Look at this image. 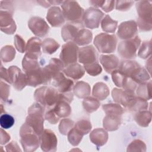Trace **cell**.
<instances>
[{
    "label": "cell",
    "mask_w": 152,
    "mask_h": 152,
    "mask_svg": "<svg viewBox=\"0 0 152 152\" xmlns=\"http://www.w3.org/2000/svg\"><path fill=\"white\" fill-rule=\"evenodd\" d=\"M34 97L45 109L53 108L60 100V93L53 87L42 86L36 90Z\"/></svg>",
    "instance_id": "cell-1"
},
{
    "label": "cell",
    "mask_w": 152,
    "mask_h": 152,
    "mask_svg": "<svg viewBox=\"0 0 152 152\" xmlns=\"http://www.w3.org/2000/svg\"><path fill=\"white\" fill-rule=\"evenodd\" d=\"M45 108L36 102L28 109V115L26 118V123L30 125L39 136L44 130Z\"/></svg>",
    "instance_id": "cell-2"
},
{
    "label": "cell",
    "mask_w": 152,
    "mask_h": 152,
    "mask_svg": "<svg viewBox=\"0 0 152 152\" xmlns=\"http://www.w3.org/2000/svg\"><path fill=\"white\" fill-rule=\"evenodd\" d=\"M138 14L137 25L140 31H148L152 28V8L151 2L140 1L136 3Z\"/></svg>",
    "instance_id": "cell-3"
},
{
    "label": "cell",
    "mask_w": 152,
    "mask_h": 152,
    "mask_svg": "<svg viewBox=\"0 0 152 152\" xmlns=\"http://www.w3.org/2000/svg\"><path fill=\"white\" fill-rule=\"evenodd\" d=\"M20 142L24 151H34L39 147L40 145L39 136L26 122L20 128Z\"/></svg>",
    "instance_id": "cell-4"
},
{
    "label": "cell",
    "mask_w": 152,
    "mask_h": 152,
    "mask_svg": "<svg viewBox=\"0 0 152 152\" xmlns=\"http://www.w3.org/2000/svg\"><path fill=\"white\" fill-rule=\"evenodd\" d=\"M61 7L65 20L73 23L82 22L84 10L77 1H64Z\"/></svg>",
    "instance_id": "cell-5"
},
{
    "label": "cell",
    "mask_w": 152,
    "mask_h": 152,
    "mask_svg": "<svg viewBox=\"0 0 152 152\" xmlns=\"http://www.w3.org/2000/svg\"><path fill=\"white\" fill-rule=\"evenodd\" d=\"M117 42L116 36L114 34L101 33L95 36L93 42L99 52L110 53L115 52Z\"/></svg>",
    "instance_id": "cell-6"
},
{
    "label": "cell",
    "mask_w": 152,
    "mask_h": 152,
    "mask_svg": "<svg viewBox=\"0 0 152 152\" xmlns=\"http://www.w3.org/2000/svg\"><path fill=\"white\" fill-rule=\"evenodd\" d=\"M140 38L135 37L121 42L118 46V52L121 57L126 59H134L137 56V51L141 44Z\"/></svg>",
    "instance_id": "cell-7"
},
{
    "label": "cell",
    "mask_w": 152,
    "mask_h": 152,
    "mask_svg": "<svg viewBox=\"0 0 152 152\" xmlns=\"http://www.w3.org/2000/svg\"><path fill=\"white\" fill-rule=\"evenodd\" d=\"M78 46L74 42H68L64 44L59 55V59L65 66L77 62L78 59Z\"/></svg>",
    "instance_id": "cell-8"
},
{
    "label": "cell",
    "mask_w": 152,
    "mask_h": 152,
    "mask_svg": "<svg viewBox=\"0 0 152 152\" xmlns=\"http://www.w3.org/2000/svg\"><path fill=\"white\" fill-rule=\"evenodd\" d=\"M104 15V12L101 10L94 7H90L84 11L83 21L87 28H97L99 27Z\"/></svg>",
    "instance_id": "cell-9"
},
{
    "label": "cell",
    "mask_w": 152,
    "mask_h": 152,
    "mask_svg": "<svg viewBox=\"0 0 152 152\" xmlns=\"http://www.w3.org/2000/svg\"><path fill=\"white\" fill-rule=\"evenodd\" d=\"M40 145L42 150L45 152H54L56 151L58 140L55 133L49 129H45L39 135Z\"/></svg>",
    "instance_id": "cell-10"
},
{
    "label": "cell",
    "mask_w": 152,
    "mask_h": 152,
    "mask_svg": "<svg viewBox=\"0 0 152 152\" xmlns=\"http://www.w3.org/2000/svg\"><path fill=\"white\" fill-rule=\"evenodd\" d=\"M25 74L27 76V86H28L36 87L40 85H46L50 82L44 68L40 67Z\"/></svg>",
    "instance_id": "cell-11"
},
{
    "label": "cell",
    "mask_w": 152,
    "mask_h": 152,
    "mask_svg": "<svg viewBox=\"0 0 152 152\" xmlns=\"http://www.w3.org/2000/svg\"><path fill=\"white\" fill-rule=\"evenodd\" d=\"M8 72L11 83L17 90L21 91L27 86V76L18 67L11 66L8 68Z\"/></svg>",
    "instance_id": "cell-12"
},
{
    "label": "cell",
    "mask_w": 152,
    "mask_h": 152,
    "mask_svg": "<svg viewBox=\"0 0 152 152\" xmlns=\"http://www.w3.org/2000/svg\"><path fill=\"white\" fill-rule=\"evenodd\" d=\"M28 26L32 33L39 37H43L49 31V26L46 21L40 17H32L28 21Z\"/></svg>",
    "instance_id": "cell-13"
},
{
    "label": "cell",
    "mask_w": 152,
    "mask_h": 152,
    "mask_svg": "<svg viewBox=\"0 0 152 152\" xmlns=\"http://www.w3.org/2000/svg\"><path fill=\"white\" fill-rule=\"evenodd\" d=\"M137 25L135 21L129 20L121 23L118 28L117 36L122 40H128L137 36Z\"/></svg>",
    "instance_id": "cell-14"
},
{
    "label": "cell",
    "mask_w": 152,
    "mask_h": 152,
    "mask_svg": "<svg viewBox=\"0 0 152 152\" xmlns=\"http://www.w3.org/2000/svg\"><path fill=\"white\" fill-rule=\"evenodd\" d=\"M78 59L83 65H88L98 62V54L92 45L81 48L78 50Z\"/></svg>",
    "instance_id": "cell-15"
},
{
    "label": "cell",
    "mask_w": 152,
    "mask_h": 152,
    "mask_svg": "<svg viewBox=\"0 0 152 152\" xmlns=\"http://www.w3.org/2000/svg\"><path fill=\"white\" fill-rule=\"evenodd\" d=\"M13 13L0 10V27L1 30L7 34H12L16 31L17 26L12 18Z\"/></svg>",
    "instance_id": "cell-16"
},
{
    "label": "cell",
    "mask_w": 152,
    "mask_h": 152,
    "mask_svg": "<svg viewBox=\"0 0 152 152\" xmlns=\"http://www.w3.org/2000/svg\"><path fill=\"white\" fill-rule=\"evenodd\" d=\"M52 85L59 93L70 92L73 89L74 82L72 80L66 78L64 72H59L52 80Z\"/></svg>",
    "instance_id": "cell-17"
},
{
    "label": "cell",
    "mask_w": 152,
    "mask_h": 152,
    "mask_svg": "<svg viewBox=\"0 0 152 152\" xmlns=\"http://www.w3.org/2000/svg\"><path fill=\"white\" fill-rule=\"evenodd\" d=\"M83 28L82 22L66 23L61 28L62 38L64 42H72L79 30Z\"/></svg>",
    "instance_id": "cell-18"
},
{
    "label": "cell",
    "mask_w": 152,
    "mask_h": 152,
    "mask_svg": "<svg viewBox=\"0 0 152 152\" xmlns=\"http://www.w3.org/2000/svg\"><path fill=\"white\" fill-rule=\"evenodd\" d=\"M46 18L48 23L53 27H61L65 21L62 10L58 6L50 7L47 12Z\"/></svg>",
    "instance_id": "cell-19"
},
{
    "label": "cell",
    "mask_w": 152,
    "mask_h": 152,
    "mask_svg": "<svg viewBox=\"0 0 152 152\" xmlns=\"http://www.w3.org/2000/svg\"><path fill=\"white\" fill-rule=\"evenodd\" d=\"M42 41L36 37H32L28 40L26 44V55L27 56L38 59L42 55Z\"/></svg>",
    "instance_id": "cell-20"
},
{
    "label": "cell",
    "mask_w": 152,
    "mask_h": 152,
    "mask_svg": "<svg viewBox=\"0 0 152 152\" xmlns=\"http://www.w3.org/2000/svg\"><path fill=\"white\" fill-rule=\"evenodd\" d=\"M64 67L65 65L60 59L53 58L50 59L49 64L43 68L51 81L53 78L64 70Z\"/></svg>",
    "instance_id": "cell-21"
},
{
    "label": "cell",
    "mask_w": 152,
    "mask_h": 152,
    "mask_svg": "<svg viewBox=\"0 0 152 152\" xmlns=\"http://www.w3.org/2000/svg\"><path fill=\"white\" fill-rule=\"evenodd\" d=\"M99 59L104 69L109 74L119 68V60L115 55H101Z\"/></svg>",
    "instance_id": "cell-22"
},
{
    "label": "cell",
    "mask_w": 152,
    "mask_h": 152,
    "mask_svg": "<svg viewBox=\"0 0 152 152\" xmlns=\"http://www.w3.org/2000/svg\"><path fill=\"white\" fill-rule=\"evenodd\" d=\"M134 96L135 95L129 93L124 89L118 88H114L112 91V96L113 100L125 107L128 106Z\"/></svg>",
    "instance_id": "cell-23"
},
{
    "label": "cell",
    "mask_w": 152,
    "mask_h": 152,
    "mask_svg": "<svg viewBox=\"0 0 152 152\" xmlns=\"http://www.w3.org/2000/svg\"><path fill=\"white\" fill-rule=\"evenodd\" d=\"M108 133L103 128H96L90 134V139L93 144L99 147L104 145L108 140Z\"/></svg>",
    "instance_id": "cell-24"
},
{
    "label": "cell",
    "mask_w": 152,
    "mask_h": 152,
    "mask_svg": "<svg viewBox=\"0 0 152 152\" xmlns=\"http://www.w3.org/2000/svg\"><path fill=\"white\" fill-rule=\"evenodd\" d=\"M63 72L66 77L74 80H78L84 76L85 69L83 66L75 62L66 66L64 69Z\"/></svg>",
    "instance_id": "cell-25"
},
{
    "label": "cell",
    "mask_w": 152,
    "mask_h": 152,
    "mask_svg": "<svg viewBox=\"0 0 152 152\" xmlns=\"http://www.w3.org/2000/svg\"><path fill=\"white\" fill-rule=\"evenodd\" d=\"M121 123V116L112 115H106L103 120V126L108 131L117 130Z\"/></svg>",
    "instance_id": "cell-26"
},
{
    "label": "cell",
    "mask_w": 152,
    "mask_h": 152,
    "mask_svg": "<svg viewBox=\"0 0 152 152\" xmlns=\"http://www.w3.org/2000/svg\"><path fill=\"white\" fill-rule=\"evenodd\" d=\"M129 77L138 84H141L147 82L150 79V75L145 68L140 66L133 70Z\"/></svg>",
    "instance_id": "cell-27"
},
{
    "label": "cell",
    "mask_w": 152,
    "mask_h": 152,
    "mask_svg": "<svg viewBox=\"0 0 152 152\" xmlns=\"http://www.w3.org/2000/svg\"><path fill=\"white\" fill-rule=\"evenodd\" d=\"M92 39V32L90 30L83 28L79 30L72 42L78 46H84L90 43Z\"/></svg>",
    "instance_id": "cell-28"
},
{
    "label": "cell",
    "mask_w": 152,
    "mask_h": 152,
    "mask_svg": "<svg viewBox=\"0 0 152 152\" xmlns=\"http://www.w3.org/2000/svg\"><path fill=\"white\" fill-rule=\"evenodd\" d=\"M109 88L107 86L102 82L96 83L93 88L92 95L99 100H103L109 95Z\"/></svg>",
    "instance_id": "cell-29"
},
{
    "label": "cell",
    "mask_w": 152,
    "mask_h": 152,
    "mask_svg": "<svg viewBox=\"0 0 152 152\" xmlns=\"http://www.w3.org/2000/svg\"><path fill=\"white\" fill-rule=\"evenodd\" d=\"M53 109L59 118L68 117L72 112L69 103L64 100H59L53 107Z\"/></svg>",
    "instance_id": "cell-30"
},
{
    "label": "cell",
    "mask_w": 152,
    "mask_h": 152,
    "mask_svg": "<svg viewBox=\"0 0 152 152\" xmlns=\"http://www.w3.org/2000/svg\"><path fill=\"white\" fill-rule=\"evenodd\" d=\"M74 94L80 99H84L91 93V87L90 85L84 81H78L73 87Z\"/></svg>",
    "instance_id": "cell-31"
},
{
    "label": "cell",
    "mask_w": 152,
    "mask_h": 152,
    "mask_svg": "<svg viewBox=\"0 0 152 152\" xmlns=\"http://www.w3.org/2000/svg\"><path fill=\"white\" fill-rule=\"evenodd\" d=\"M148 107V102L147 100L140 98L137 96H134L132 100L126 107L130 111L138 112L147 109Z\"/></svg>",
    "instance_id": "cell-32"
},
{
    "label": "cell",
    "mask_w": 152,
    "mask_h": 152,
    "mask_svg": "<svg viewBox=\"0 0 152 152\" xmlns=\"http://www.w3.org/2000/svg\"><path fill=\"white\" fill-rule=\"evenodd\" d=\"M135 91L137 96L147 101L150 100L151 99V81H149L139 84Z\"/></svg>",
    "instance_id": "cell-33"
},
{
    "label": "cell",
    "mask_w": 152,
    "mask_h": 152,
    "mask_svg": "<svg viewBox=\"0 0 152 152\" xmlns=\"http://www.w3.org/2000/svg\"><path fill=\"white\" fill-rule=\"evenodd\" d=\"M134 120L140 126L147 127L151 120V112L144 110L138 111L134 116Z\"/></svg>",
    "instance_id": "cell-34"
},
{
    "label": "cell",
    "mask_w": 152,
    "mask_h": 152,
    "mask_svg": "<svg viewBox=\"0 0 152 152\" xmlns=\"http://www.w3.org/2000/svg\"><path fill=\"white\" fill-rule=\"evenodd\" d=\"M59 46L60 45L52 38H46L42 42V52L47 54L54 53Z\"/></svg>",
    "instance_id": "cell-35"
},
{
    "label": "cell",
    "mask_w": 152,
    "mask_h": 152,
    "mask_svg": "<svg viewBox=\"0 0 152 152\" xmlns=\"http://www.w3.org/2000/svg\"><path fill=\"white\" fill-rule=\"evenodd\" d=\"M118 26V21L111 18L109 15H106L101 21V27L105 33H114Z\"/></svg>",
    "instance_id": "cell-36"
},
{
    "label": "cell",
    "mask_w": 152,
    "mask_h": 152,
    "mask_svg": "<svg viewBox=\"0 0 152 152\" xmlns=\"http://www.w3.org/2000/svg\"><path fill=\"white\" fill-rule=\"evenodd\" d=\"M15 50L11 45H6L2 47L0 51V57L2 62L7 63L12 61L15 56Z\"/></svg>",
    "instance_id": "cell-37"
},
{
    "label": "cell",
    "mask_w": 152,
    "mask_h": 152,
    "mask_svg": "<svg viewBox=\"0 0 152 152\" xmlns=\"http://www.w3.org/2000/svg\"><path fill=\"white\" fill-rule=\"evenodd\" d=\"M100 103L99 100L94 97H87L83 101V106L87 113H92L97 110L100 107Z\"/></svg>",
    "instance_id": "cell-38"
},
{
    "label": "cell",
    "mask_w": 152,
    "mask_h": 152,
    "mask_svg": "<svg viewBox=\"0 0 152 152\" xmlns=\"http://www.w3.org/2000/svg\"><path fill=\"white\" fill-rule=\"evenodd\" d=\"M22 66L24 73L30 72L41 67L38 59L30 58L26 55H24L22 61Z\"/></svg>",
    "instance_id": "cell-39"
},
{
    "label": "cell",
    "mask_w": 152,
    "mask_h": 152,
    "mask_svg": "<svg viewBox=\"0 0 152 152\" xmlns=\"http://www.w3.org/2000/svg\"><path fill=\"white\" fill-rule=\"evenodd\" d=\"M102 109L106 115H112L121 116L124 113L123 107L119 103H107L102 106Z\"/></svg>",
    "instance_id": "cell-40"
},
{
    "label": "cell",
    "mask_w": 152,
    "mask_h": 152,
    "mask_svg": "<svg viewBox=\"0 0 152 152\" xmlns=\"http://www.w3.org/2000/svg\"><path fill=\"white\" fill-rule=\"evenodd\" d=\"M89 2L96 8H101L106 12L112 11L115 5V1L91 0Z\"/></svg>",
    "instance_id": "cell-41"
},
{
    "label": "cell",
    "mask_w": 152,
    "mask_h": 152,
    "mask_svg": "<svg viewBox=\"0 0 152 152\" xmlns=\"http://www.w3.org/2000/svg\"><path fill=\"white\" fill-rule=\"evenodd\" d=\"M140 66V64H138L136 61L132 60H125L122 61L119 65V69L125 75L129 77L133 70Z\"/></svg>",
    "instance_id": "cell-42"
},
{
    "label": "cell",
    "mask_w": 152,
    "mask_h": 152,
    "mask_svg": "<svg viewBox=\"0 0 152 152\" xmlns=\"http://www.w3.org/2000/svg\"><path fill=\"white\" fill-rule=\"evenodd\" d=\"M74 127L75 129L83 136L89 133L92 128V125L88 120L81 119L77 121Z\"/></svg>",
    "instance_id": "cell-43"
},
{
    "label": "cell",
    "mask_w": 152,
    "mask_h": 152,
    "mask_svg": "<svg viewBox=\"0 0 152 152\" xmlns=\"http://www.w3.org/2000/svg\"><path fill=\"white\" fill-rule=\"evenodd\" d=\"M68 140L73 146L78 145L81 141L83 135L79 133L74 127H73L67 134Z\"/></svg>",
    "instance_id": "cell-44"
},
{
    "label": "cell",
    "mask_w": 152,
    "mask_h": 152,
    "mask_svg": "<svg viewBox=\"0 0 152 152\" xmlns=\"http://www.w3.org/2000/svg\"><path fill=\"white\" fill-rule=\"evenodd\" d=\"M74 122L69 119H63L60 121L59 124V131L60 133L64 135H66L69 131L74 127Z\"/></svg>",
    "instance_id": "cell-45"
},
{
    "label": "cell",
    "mask_w": 152,
    "mask_h": 152,
    "mask_svg": "<svg viewBox=\"0 0 152 152\" xmlns=\"http://www.w3.org/2000/svg\"><path fill=\"white\" fill-rule=\"evenodd\" d=\"M138 56L142 59L151 56V40L144 42L138 51Z\"/></svg>",
    "instance_id": "cell-46"
},
{
    "label": "cell",
    "mask_w": 152,
    "mask_h": 152,
    "mask_svg": "<svg viewBox=\"0 0 152 152\" xmlns=\"http://www.w3.org/2000/svg\"><path fill=\"white\" fill-rule=\"evenodd\" d=\"M127 151H145L146 145L140 140H134L127 147Z\"/></svg>",
    "instance_id": "cell-47"
},
{
    "label": "cell",
    "mask_w": 152,
    "mask_h": 152,
    "mask_svg": "<svg viewBox=\"0 0 152 152\" xmlns=\"http://www.w3.org/2000/svg\"><path fill=\"white\" fill-rule=\"evenodd\" d=\"M138 85V84L135 83L131 77L127 76L124 81L122 87L124 88V90L129 93L132 95H135V92Z\"/></svg>",
    "instance_id": "cell-48"
},
{
    "label": "cell",
    "mask_w": 152,
    "mask_h": 152,
    "mask_svg": "<svg viewBox=\"0 0 152 152\" xmlns=\"http://www.w3.org/2000/svg\"><path fill=\"white\" fill-rule=\"evenodd\" d=\"M83 67L87 73L91 76H97L102 71V66L98 62L88 65H84Z\"/></svg>",
    "instance_id": "cell-49"
},
{
    "label": "cell",
    "mask_w": 152,
    "mask_h": 152,
    "mask_svg": "<svg viewBox=\"0 0 152 152\" xmlns=\"http://www.w3.org/2000/svg\"><path fill=\"white\" fill-rule=\"evenodd\" d=\"M112 78L114 84L119 87H122L125 78L127 77L119 69H115L111 72Z\"/></svg>",
    "instance_id": "cell-50"
},
{
    "label": "cell",
    "mask_w": 152,
    "mask_h": 152,
    "mask_svg": "<svg viewBox=\"0 0 152 152\" xmlns=\"http://www.w3.org/2000/svg\"><path fill=\"white\" fill-rule=\"evenodd\" d=\"M14 118L8 114L5 113L1 115L0 117V125L4 129H8L13 126L14 124Z\"/></svg>",
    "instance_id": "cell-51"
},
{
    "label": "cell",
    "mask_w": 152,
    "mask_h": 152,
    "mask_svg": "<svg viewBox=\"0 0 152 152\" xmlns=\"http://www.w3.org/2000/svg\"><path fill=\"white\" fill-rule=\"evenodd\" d=\"M134 3V1H115V8L118 11H126L132 7Z\"/></svg>",
    "instance_id": "cell-52"
},
{
    "label": "cell",
    "mask_w": 152,
    "mask_h": 152,
    "mask_svg": "<svg viewBox=\"0 0 152 152\" xmlns=\"http://www.w3.org/2000/svg\"><path fill=\"white\" fill-rule=\"evenodd\" d=\"M14 43L16 49L20 53H24L26 51V44L24 40L18 34H15L14 39Z\"/></svg>",
    "instance_id": "cell-53"
},
{
    "label": "cell",
    "mask_w": 152,
    "mask_h": 152,
    "mask_svg": "<svg viewBox=\"0 0 152 152\" xmlns=\"http://www.w3.org/2000/svg\"><path fill=\"white\" fill-rule=\"evenodd\" d=\"M45 119L50 124L53 125L57 124L60 119V118L55 113L53 108L47 109L45 113Z\"/></svg>",
    "instance_id": "cell-54"
},
{
    "label": "cell",
    "mask_w": 152,
    "mask_h": 152,
    "mask_svg": "<svg viewBox=\"0 0 152 152\" xmlns=\"http://www.w3.org/2000/svg\"><path fill=\"white\" fill-rule=\"evenodd\" d=\"M10 93V86L7 83L3 82L2 81L0 83V95L1 99L3 101H6Z\"/></svg>",
    "instance_id": "cell-55"
},
{
    "label": "cell",
    "mask_w": 152,
    "mask_h": 152,
    "mask_svg": "<svg viewBox=\"0 0 152 152\" xmlns=\"http://www.w3.org/2000/svg\"><path fill=\"white\" fill-rule=\"evenodd\" d=\"M0 9L8 11L13 13L14 7L12 5V2L8 1H1L0 2Z\"/></svg>",
    "instance_id": "cell-56"
},
{
    "label": "cell",
    "mask_w": 152,
    "mask_h": 152,
    "mask_svg": "<svg viewBox=\"0 0 152 152\" xmlns=\"http://www.w3.org/2000/svg\"><path fill=\"white\" fill-rule=\"evenodd\" d=\"M37 2L39 3L41 6L45 8H48L51 5L62 4L63 1H37Z\"/></svg>",
    "instance_id": "cell-57"
},
{
    "label": "cell",
    "mask_w": 152,
    "mask_h": 152,
    "mask_svg": "<svg viewBox=\"0 0 152 152\" xmlns=\"http://www.w3.org/2000/svg\"><path fill=\"white\" fill-rule=\"evenodd\" d=\"M5 149L7 151H21L18 144L15 141H11L8 144L5 146Z\"/></svg>",
    "instance_id": "cell-58"
},
{
    "label": "cell",
    "mask_w": 152,
    "mask_h": 152,
    "mask_svg": "<svg viewBox=\"0 0 152 152\" xmlns=\"http://www.w3.org/2000/svg\"><path fill=\"white\" fill-rule=\"evenodd\" d=\"M0 73H1V80H4L7 83L11 84L10 77H9V74L8 72V69H7L3 67L2 65H1V68H0Z\"/></svg>",
    "instance_id": "cell-59"
},
{
    "label": "cell",
    "mask_w": 152,
    "mask_h": 152,
    "mask_svg": "<svg viewBox=\"0 0 152 152\" xmlns=\"http://www.w3.org/2000/svg\"><path fill=\"white\" fill-rule=\"evenodd\" d=\"M10 135L7 132H5L2 128L1 129V144L4 145L6 144L10 141Z\"/></svg>",
    "instance_id": "cell-60"
}]
</instances>
